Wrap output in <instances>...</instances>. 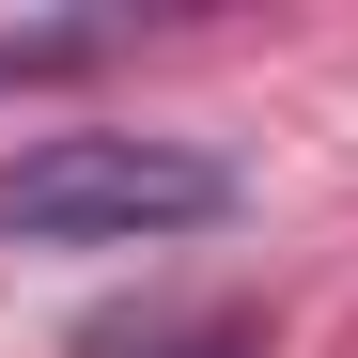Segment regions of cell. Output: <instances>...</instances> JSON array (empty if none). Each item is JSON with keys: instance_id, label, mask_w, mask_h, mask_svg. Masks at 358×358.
I'll list each match as a JSON object with an SVG mask.
<instances>
[{"instance_id": "1", "label": "cell", "mask_w": 358, "mask_h": 358, "mask_svg": "<svg viewBox=\"0 0 358 358\" xmlns=\"http://www.w3.org/2000/svg\"><path fill=\"white\" fill-rule=\"evenodd\" d=\"M203 218H234V156L156 125H47L0 156V250H156Z\"/></svg>"}, {"instance_id": "2", "label": "cell", "mask_w": 358, "mask_h": 358, "mask_svg": "<svg viewBox=\"0 0 358 358\" xmlns=\"http://www.w3.org/2000/svg\"><path fill=\"white\" fill-rule=\"evenodd\" d=\"M203 358H218V343H203Z\"/></svg>"}]
</instances>
